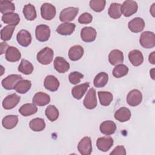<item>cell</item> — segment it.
<instances>
[{"label":"cell","mask_w":155,"mask_h":155,"mask_svg":"<svg viewBox=\"0 0 155 155\" xmlns=\"http://www.w3.org/2000/svg\"><path fill=\"white\" fill-rule=\"evenodd\" d=\"M128 59L131 64L135 67L140 65L143 61V56L142 52L138 50H133L129 52Z\"/></svg>","instance_id":"cell-20"},{"label":"cell","mask_w":155,"mask_h":155,"mask_svg":"<svg viewBox=\"0 0 155 155\" xmlns=\"http://www.w3.org/2000/svg\"><path fill=\"white\" fill-rule=\"evenodd\" d=\"M22 80V78L19 74H10L4 78L2 82V86L6 90H10L15 89L16 84Z\"/></svg>","instance_id":"cell-8"},{"label":"cell","mask_w":155,"mask_h":155,"mask_svg":"<svg viewBox=\"0 0 155 155\" xmlns=\"http://www.w3.org/2000/svg\"><path fill=\"white\" fill-rule=\"evenodd\" d=\"M154 69L153 68V69L150 71V74H151V78H152L153 79H154Z\"/></svg>","instance_id":"cell-48"},{"label":"cell","mask_w":155,"mask_h":155,"mask_svg":"<svg viewBox=\"0 0 155 155\" xmlns=\"http://www.w3.org/2000/svg\"><path fill=\"white\" fill-rule=\"evenodd\" d=\"M18 71L24 74H30L33 71V66L28 61L22 59L18 67Z\"/></svg>","instance_id":"cell-36"},{"label":"cell","mask_w":155,"mask_h":155,"mask_svg":"<svg viewBox=\"0 0 155 155\" xmlns=\"http://www.w3.org/2000/svg\"><path fill=\"white\" fill-rule=\"evenodd\" d=\"M5 59L11 62L18 61L21 58V54L19 50L13 46H10L5 53Z\"/></svg>","instance_id":"cell-22"},{"label":"cell","mask_w":155,"mask_h":155,"mask_svg":"<svg viewBox=\"0 0 155 155\" xmlns=\"http://www.w3.org/2000/svg\"><path fill=\"white\" fill-rule=\"evenodd\" d=\"M32 101L36 105L44 106L50 102V97L48 94L39 91L34 95Z\"/></svg>","instance_id":"cell-19"},{"label":"cell","mask_w":155,"mask_h":155,"mask_svg":"<svg viewBox=\"0 0 155 155\" xmlns=\"http://www.w3.org/2000/svg\"><path fill=\"white\" fill-rule=\"evenodd\" d=\"M78 150L82 155H90L92 152L91 140L90 137H83L78 143Z\"/></svg>","instance_id":"cell-10"},{"label":"cell","mask_w":155,"mask_h":155,"mask_svg":"<svg viewBox=\"0 0 155 155\" xmlns=\"http://www.w3.org/2000/svg\"><path fill=\"white\" fill-rule=\"evenodd\" d=\"M8 45L7 44V42H5V41L4 42H2L1 43V45H0V50H1V54H2L4 53H6V51L8 49Z\"/></svg>","instance_id":"cell-45"},{"label":"cell","mask_w":155,"mask_h":155,"mask_svg":"<svg viewBox=\"0 0 155 155\" xmlns=\"http://www.w3.org/2000/svg\"><path fill=\"white\" fill-rule=\"evenodd\" d=\"M106 4V1L105 0H91L90 1V8L96 12H102Z\"/></svg>","instance_id":"cell-41"},{"label":"cell","mask_w":155,"mask_h":155,"mask_svg":"<svg viewBox=\"0 0 155 155\" xmlns=\"http://www.w3.org/2000/svg\"><path fill=\"white\" fill-rule=\"evenodd\" d=\"M122 14L125 17H129L136 13L138 9V5L136 1L132 0L125 1L120 7Z\"/></svg>","instance_id":"cell-4"},{"label":"cell","mask_w":155,"mask_h":155,"mask_svg":"<svg viewBox=\"0 0 155 155\" xmlns=\"http://www.w3.org/2000/svg\"><path fill=\"white\" fill-rule=\"evenodd\" d=\"M79 12L77 7H70L63 9L59 15V19L62 22H68L74 19Z\"/></svg>","instance_id":"cell-3"},{"label":"cell","mask_w":155,"mask_h":155,"mask_svg":"<svg viewBox=\"0 0 155 155\" xmlns=\"http://www.w3.org/2000/svg\"><path fill=\"white\" fill-rule=\"evenodd\" d=\"M38 111V108L35 104H25L22 105L19 109V112L23 116H28L35 114Z\"/></svg>","instance_id":"cell-29"},{"label":"cell","mask_w":155,"mask_h":155,"mask_svg":"<svg viewBox=\"0 0 155 155\" xmlns=\"http://www.w3.org/2000/svg\"><path fill=\"white\" fill-rule=\"evenodd\" d=\"M84 75L78 71H73L71 72L69 76L68 79L69 81L71 84L76 85L81 82V80L83 78Z\"/></svg>","instance_id":"cell-42"},{"label":"cell","mask_w":155,"mask_h":155,"mask_svg":"<svg viewBox=\"0 0 155 155\" xmlns=\"http://www.w3.org/2000/svg\"><path fill=\"white\" fill-rule=\"evenodd\" d=\"M154 54H155V51H153V52L149 55V58H148V61H149V62H150L151 64H153V65L155 64Z\"/></svg>","instance_id":"cell-46"},{"label":"cell","mask_w":155,"mask_h":155,"mask_svg":"<svg viewBox=\"0 0 155 155\" xmlns=\"http://www.w3.org/2000/svg\"><path fill=\"white\" fill-rule=\"evenodd\" d=\"M128 68L124 64L116 65L113 70V75L116 78H120L127 75L128 73Z\"/></svg>","instance_id":"cell-39"},{"label":"cell","mask_w":155,"mask_h":155,"mask_svg":"<svg viewBox=\"0 0 155 155\" xmlns=\"http://www.w3.org/2000/svg\"><path fill=\"white\" fill-rule=\"evenodd\" d=\"M120 7L121 5L119 3L114 2L111 4L108 11V14L109 16L113 19L119 18L122 15Z\"/></svg>","instance_id":"cell-35"},{"label":"cell","mask_w":155,"mask_h":155,"mask_svg":"<svg viewBox=\"0 0 155 155\" xmlns=\"http://www.w3.org/2000/svg\"><path fill=\"white\" fill-rule=\"evenodd\" d=\"M140 44L145 48H152L155 46V35L153 32L145 31L143 32L139 39Z\"/></svg>","instance_id":"cell-2"},{"label":"cell","mask_w":155,"mask_h":155,"mask_svg":"<svg viewBox=\"0 0 155 155\" xmlns=\"http://www.w3.org/2000/svg\"><path fill=\"white\" fill-rule=\"evenodd\" d=\"M154 5H155V3H153L152 6L150 8V13L153 17H154Z\"/></svg>","instance_id":"cell-47"},{"label":"cell","mask_w":155,"mask_h":155,"mask_svg":"<svg viewBox=\"0 0 155 155\" xmlns=\"http://www.w3.org/2000/svg\"><path fill=\"white\" fill-rule=\"evenodd\" d=\"M18 123V116L17 115H7L5 116L2 120L3 127L8 130L15 128Z\"/></svg>","instance_id":"cell-28"},{"label":"cell","mask_w":155,"mask_h":155,"mask_svg":"<svg viewBox=\"0 0 155 155\" xmlns=\"http://www.w3.org/2000/svg\"><path fill=\"white\" fill-rule=\"evenodd\" d=\"M44 85L47 90L50 91H56L59 87V82L55 76L48 75L44 79Z\"/></svg>","instance_id":"cell-18"},{"label":"cell","mask_w":155,"mask_h":155,"mask_svg":"<svg viewBox=\"0 0 155 155\" xmlns=\"http://www.w3.org/2000/svg\"><path fill=\"white\" fill-rule=\"evenodd\" d=\"M76 28V25L73 23L65 22L60 24L56 28V32L64 36H67L71 35Z\"/></svg>","instance_id":"cell-24"},{"label":"cell","mask_w":155,"mask_h":155,"mask_svg":"<svg viewBox=\"0 0 155 155\" xmlns=\"http://www.w3.org/2000/svg\"><path fill=\"white\" fill-rule=\"evenodd\" d=\"M31 87V83L30 81L22 79L16 84L15 87V90L16 92L20 94H25L30 89Z\"/></svg>","instance_id":"cell-33"},{"label":"cell","mask_w":155,"mask_h":155,"mask_svg":"<svg viewBox=\"0 0 155 155\" xmlns=\"http://www.w3.org/2000/svg\"><path fill=\"white\" fill-rule=\"evenodd\" d=\"M2 21L4 23L8 24L9 25L16 26L19 23L20 18L18 13L13 12L3 15Z\"/></svg>","instance_id":"cell-27"},{"label":"cell","mask_w":155,"mask_h":155,"mask_svg":"<svg viewBox=\"0 0 155 155\" xmlns=\"http://www.w3.org/2000/svg\"><path fill=\"white\" fill-rule=\"evenodd\" d=\"M89 87V82H85L74 87L71 90V94L73 97L78 100L81 99L85 94Z\"/></svg>","instance_id":"cell-23"},{"label":"cell","mask_w":155,"mask_h":155,"mask_svg":"<svg viewBox=\"0 0 155 155\" xmlns=\"http://www.w3.org/2000/svg\"><path fill=\"white\" fill-rule=\"evenodd\" d=\"M131 113L130 110L126 107L120 108L114 114V118L120 122H125L129 120L131 118Z\"/></svg>","instance_id":"cell-25"},{"label":"cell","mask_w":155,"mask_h":155,"mask_svg":"<svg viewBox=\"0 0 155 155\" xmlns=\"http://www.w3.org/2000/svg\"><path fill=\"white\" fill-rule=\"evenodd\" d=\"M29 127L34 131H41L45 128V123L43 119L36 117L31 120Z\"/></svg>","instance_id":"cell-32"},{"label":"cell","mask_w":155,"mask_h":155,"mask_svg":"<svg viewBox=\"0 0 155 155\" xmlns=\"http://www.w3.org/2000/svg\"><path fill=\"white\" fill-rule=\"evenodd\" d=\"M97 33L96 30L91 27H84L81 31V37L85 42H93L96 38Z\"/></svg>","instance_id":"cell-13"},{"label":"cell","mask_w":155,"mask_h":155,"mask_svg":"<svg viewBox=\"0 0 155 155\" xmlns=\"http://www.w3.org/2000/svg\"><path fill=\"white\" fill-rule=\"evenodd\" d=\"M99 129L102 134L109 136L114 133L116 130V125L113 121L105 120L101 124Z\"/></svg>","instance_id":"cell-21"},{"label":"cell","mask_w":155,"mask_h":155,"mask_svg":"<svg viewBox=\"0 0 155 155\" xmlns=\"http://www.w3.org/2000/svg\"><path fill=\"white\" fill-rule=\"evenodd\" d=\"M93 16L92 15L87 12H85L80 15L78 18V22L82 24H87L92 22Z\"/></svg>","instance_id":"cell-43"},{"label":"cell","mask_w":155,"mask_h":155,"mask_svg":"<svg viewBox=\"0 0 155 155\" xmlns=\"http://www.w3.org/2000/svg\"><path fill=\"white\" fill-rule=\"evenodd\" d=\"M128 27L133 33H139L144 29L145 22L142 18L137 17L129 21Z\"/></svg>","instance_id":"cell-14"},{"label":"cell","mask_w":155,"mask_h":155,"mask_svg":"<svg viewBox=\"0 0 155 155\" xmlns=\"http://www.w3.org/2000/svg\"><path fill=\"white\" fill-rule=\"evenodd\" d=\"M15 28V26L9 25L5 26L1 30V39L4 41H9L12 38Z\"/></svg>","instance_id":"cell-40"},{"label":"cell","mask_w":155,"mask_h":155,"mask_svg":"<svg viewBox=\"0 0 155 155\" xmlns=\"http://www.w3.org/2000/svg\"><path fill=\"white\" fill-rule=\"evenodd\" d=\"M16 39L18 42L22 47H28L31 42V35L26 30H20L17 35Z\"/></svg>","instance_id":"cell-15"},{"label":"cell","mask_w":155,"mask_h":155,"mask_svg":"<svg viewBox=\"0 0 155 155\" xmlns=\"http://www.w3.org/2000/svg\"><path fill=\"white\" fill-rule=\"evenodd\" d=\"M45 114L48 120L51 122L55 121L59 117V111L57 108L53 105H48L45 111Z\"/></svg>","instance_id":"cell-38"},{"label":"cell","mask_w":155,"mask_h":155,"mask_svg":"<svg viewBox=\"0 0 155 155\" xmlns=\"http://www.w3.org/2000/svg\"><path fill=\"white\" fill-rule=\"evenodd\" d=\"M142 101V94L141 92L137 90H131L127 94V102L131 107H136L139 105Z\"/></svg>","instance_id":"cell-9"},{"label":"cell","mask_w":155,"mask_h":155,"mask_svg":"<svg viewBox=\"0 0 155 155\" xmlns=\"http://www.w3.org/2000/svg\"><path fill=\"white\" fill-rule=\"evenodd\" d=\"M15 10V7L13 2L7 0H2L0 1V12L2 14L13 13Z\"/></svg>","instance_id":"cell-37"},{"label":"cell","mask_w":155,"mask_h":155,"mask_svg":"<svg viewBox=\"0 0 155 155\" xmlns=\"http://www.w3.org/2000/svg\"><path fill=\"white\" fill-rule=\"evenodd\" d=\"M21 97L16 93L7 96L2 101V107L5 110H11L15 107L19 102Z\"/></svg>","instance_id":"cell-11"},{"label":"cell","mask_w":155,"mask_h":155,"mask_svg":"<svg viewBox=\"0 0 155 155\" xmlns=\"http://www.w3.org/2000/svg\"><path fill=\"white\" fill-rule=\"evenodd\" d=\"M53 55V50L46 47L38 53L36 56L37 61L42 65H48L52 62Z\"/></svg>","instance_id":"cell-1"},{"label":"cell","mask_w":155,"mask_h":155,"mask_svg":"<svg viewBox=\"0 0 155 155\" xmlns=\"http://www.w3.org/2000/svg\"><path fill=\"white\" fill-rule=\"evenodd\" d=\"M126 150L124 148V146H117L116 147L114 148V149L110 153V154H123L125 155L126 154Z\"/></svg>","instance_id":"cell-44"},{"label":"cell","mask_w":155,"mask_h":155,"mask_svg":"<svg viewBox=\"0 0 155 155\" xmlns=\"http://www.w3.org/2000/svg\"><path fill=\"white\" fill-rule=\"evenodd\" d=\"M84 54V48L79 45L71 47L68 51V57L71 61H76L80 59Z\"/></svg>","instance_id":"cell-26"},{"label":"cell","mask_w":155,"mask_h":155,"mask_svg":"<svg viewBox=\"0 0 155 155\" xmlns=\"http://www.w3.org/2000/svg\"><path fill=\"white\" fill-rule=\"evenodd\" d=\"M114 140L111 137L105 136L99 137L96 140V146L97 148L103 152L108 151L113 145Z\"/></svg>","instance_id":"cell-12"},{"label":"cell","mask_w":155,"mask_h":155,"mask_svg":"<svg viewBox=\"0 0 155 155\" xmlns=\"http://www.w3.org/2000/svg\"><path fill=\"white\" fill-rule=\"evenodd\" d=\"M36 38L39 42H45L48 40L50 36V27L44 24L39 25L35 29Z\"/></svg>","instance_id":"cell-6"},{"label":"cell","mask_w":155,"mask_h":155,"mask_svg":"<svg viewBox=\"0 0 155 155\" xmlns=\"http://www.w3.org/2000/svg\"><path fill=\"white\" fill-rule=\"evenodd\" d=\"M69 63L62 57L58 56L54 60V68L59 73H65L70 69Z\"/></svg>","instance_id":"cell-16"},{"label":"cell","mask_w":155,"mask_h":155,"mask_svg":"<svg viewBox=\"0 0 155 155\" xmlns=\"http://www.w3.org/2000/svg\"><path fill=\"white\" fill-rule=\"evenodd\" d=\"M98 96L100 103L103 106H108L113 99V94L109 91H98Z\"/></svg>","instance_id":"cell-34"},{"label":"cell","mask_w":155,"mask_h":155,"mask_svg":"<svg viewBox=\"0 0 155 155\" xmlns=\"http://www.w3.org/2000/svg\"><path fill=\"white\" fill-rule=\"evenodd\" d=\"M22 12L25 19L28 21H33L37 16L35 7L31 4L25 5L23 8Z\"/></svg>","instance_id":"cell-30"},{"label":"cell","mask_w":155,"mask_h":155,"mask_svg":"<svg viewBox=\"0 0 155 155\" xmlns=\"http://www.w3.org/2000/svg\"><path fill=\"white\" fill-rule=\"evenodd\" d=\"M56 13L55 7L50 3H44L41 7V15L42 18L47 21L53 19Z\"/></svg>","instance_id":"cell-7"},{"label":"cell","mask_w":155,"mask_h":155,"mask_svg":"<svg viewBox=\"0 0 155 155\" xmlns=\"http://www.w3.org/2000/svg\"><path fill=\"white\" fill-rule=\"evenodd\" d=\"M123 52L119 50H113L108 55V61L112 65H117L122 64L124 62Z\"/></svg>","instance_id":"cell-17"},{"label":"cell","mask_w":155,"mask_h":155,"mask_svg":"<svg viewBox=\"0 0 155 155\" xmlns=\"http://www.w3.org/2000/svg\"><path fill=\"white\" fill-rule=\"evenodd\" d=\"M108 81V74L105 72H101L95 76L93 84L97 88H102L107 84Z\"/></svg>","instance_id":"cell-31"},{"label":"cell","mask_w":155,"mask_h":155,"mask_svg":"<svg viewBox=\"0 0 155 155\" xmlns=\"http://www.w3.org/2000/svg\"><path fill=\"white\" fill-rule=\"evenodd\" d=\"M83 104L84 107L88 110H92L96 107L97 102L96 90L94 88H91L88 91L83 101Z\"/></svg>","instance_id":"cell-5"}]
</instances>
